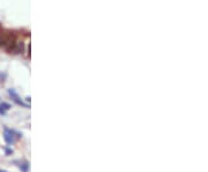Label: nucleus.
Here are the masks:
<instances>
[{"label": "nucleus", "mask_w": 208, "mask_h": 172, "mask_svg": "<svg viewBox=\"0 0 208 172\" xmlns=\"http://www.w3.org/2000/svg\"><path fill=\"white\" fill-rule=\"evenodd\" d=\"M4 137H5V140H6V142L7 143H13V141H14V136H13V132L12 131H9V130H7V128H5V134H4Z\"/></svg>", "instance_id": "f257e3e1"}]
</instances>
